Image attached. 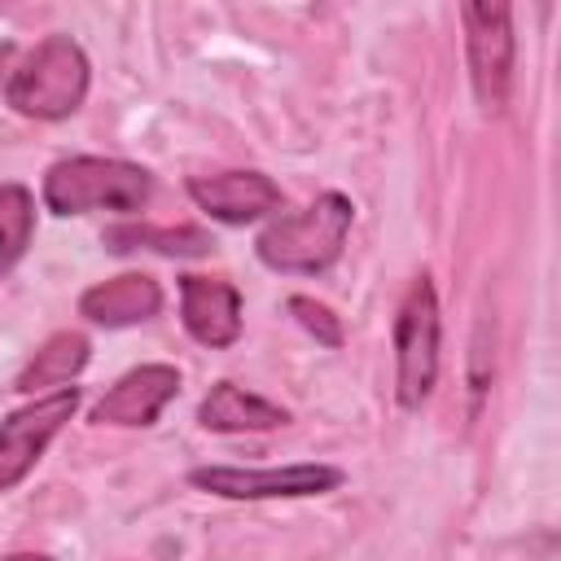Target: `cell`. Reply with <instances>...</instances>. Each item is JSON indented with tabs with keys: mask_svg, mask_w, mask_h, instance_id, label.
<instances>
[{
	"mask_svg": "<svg viewBox=\"0 0 561 561\" xmlns=\"http://www.w3.org/2000/svg\"><path fill=\"white\" fill-rule=\"evenodd\" d=\"M351 219H355V206L346 193H320L316 202H307L302 210H289V215H276L259 241H254V254L272 267V272H285V276H316L324 267L337 263L342 254V241L351 232Z\"/></svg>",
	"mask_w": 561,
	"mask_h": 561,
	"instance_id": "obj_1",
	"label": "cell"
},
{
	"mask_svg": "<svg viewBox=\"0 0 561 561\" xmlns=\"http://www.w3.org/2000/svg\"><path fill=\"white\" fill-rule=\"evenodd\" d=\"M153 193V175L123 158H61L44 175V206L53 215H92V210H140Z\"/></svg>",
	"mask_w": 561,
	"mask_h": 561,
	"instance_id": "obj_2",
	"label": "cell"
},
{
	"mask_svg": "<svg viewBox=\"0 0 561 561\" xmlns=\"http://www.w3.org/2000/svg\"><path fill=\"white\" fill-rule=\"evenodd\" d=\"M88 96V53L79 48V39L70 35H48L39 39L22 66L9 70L4 83V101L26 114V118H70Z\"/></svg>",
	"mask_w": 561,
	"mask_h": 561,
	"instance_id": "obj_3",
	"label": "cell"
},
{
	"mask_svg": "<svg viewBox=\"0 0 561 561\" xmlns=\"http://www.w3.org/2000/svg\"><path fill=\"white\" fill-rule=\"evenodd\" d=\"M438 294L421 272L394 316V399L399 408H421L438 381Z\"/></svg>",
	"mask_w": 561,
	"mask_h": 561,
	"instance_id": "obj_4",
	"label": "cell"
},
{
	"mask_svg": "<svg viewBox=\"0 0 561 561\" xmlns=\"http://www.w3.org/2000/svg\"><path fill=\"white\" fill-rule=\"evenodd\" d=\"M465 22V61L473 96L486 114L508 105L513 88V9L508 4H460Z\"/></svg>",
	"mask_w": 561,
	"mask_h": 561,
	"instance_id": "obj_5",
	"label": "cell"
},
{
	"mask_svg": "<svg viewBox=\"0 0 561 561\" xmlns=\"http://www.w3.org/2000/svg\"><path fill=\"white\" fill-rule=\"evenodd\" d=\"M188 482L197 491L224 495V500H298V495H324L342 482V469L333 465H276V469H241V465H206L193 469Z\"/></svg>",
	"mask_w": 561,
	"mask_h": 561,
	"instance_id": "obj_6",
	"label": "cell"
},
{
	"mask_svg": "<svg viewBox=\"0 0 561 561\" xmlns=\"http://www.w3.org/2000/svg\"><path fill=\"white\" fill-rule=\"evenodd\" d=\"M75 408H79V386H61L0 421V491L18 486L35 469V460L75 416Z\"/></svg>",
	"mask_w": 561,
	"mask_h": 561,
	"instance_id": "obj_7",
	"label": "cell"
},
{
	"mask_svg": "<svg viewBox=\"0 0 561 561\" xmlns=\"http://www.w3.org/2000/svg\"><path fill=\"white\" fill-rule=\"evenodd\" d=\"M180 320L193 342L224 351L241 337V294L219 276H180Z\"/></svg>",
	"mask_w": 561,
	"mask_h": 561,
	"instance_id": "obj_8",
	"label": "cell"
},
{
	"mask_svg": "<svg viewBox=\"0 0 561 561\" xmlns=\"http://www.w3.org/2000/svg\"><path fill=\"white\" fill-rule=\"evenodd\" d=\"M188 197L219 224H254L280 206V184L263 171H219V175H193Z\"/></svg>",
	"mask_w": 561,
	"mask_h": 561,
	"instance_id": "obj_9",
	"label": "cell"
},
{
	"mask_svg": "<svg viewBox=\"0 0 561 561\" xmlns=\"http://www.w3.org/2000/svg\"><path fill=\"white\" fill-rule=\"evenodd\" d=\"M180 394V373L171 364H140L123 373L92 408L96 425H153L158 412Z\"/></svg>",
	"mask_w": 561,
	"mask_h": 561,
	"instance_id": "obj_10",
	"label": "cell"
},
{
	"mask_svg": "<svg viewBox=\"0 0 561 561\" xmlns=\"http://www.w3.org/2000/svg\"><path fill=\"white\" fill-rule=\"evenodd\" d=\"M158 311H162V289L145 272H123L79 294V316H88L101 329H127V324L153 320Z\"/></svg>",
	"mask_w": 561,
	"mask_h": 561,
	"instance_id": "obj_11",
	"label": "cell"
},
{
	"mask_svg": "<svg viewBox=\"0 0 561 561\" xmlns=\"http://www.w3.org/2000/svg\"><path fill=\"white\" fill-rule=\"evenodd\" d=\"M197 421L215 434H245V430H276L289 421V412L254 390H241L237 381H215L210 394L197 403Z\"/></svg>",
	"mask_w": 561,
	"mask_h": 561,
	"instance_id": "obj_12",
	"label": "cell"
},
{
	"mask_svg": "<svg viewBox=\"0 0 561 561\" xmlns=\"http://www.w3.org/2000/svg\"><path fill=\"white\" fill-rule=\"evenodd\" d=\"M88 355H92V346H88V337L83 333H75V329H66V333H53L31 359H26V368L18 373V381H13V390H22V394H35V390H44V386H70L83 368H88Z\"/></svg>",
	"mask_w": 561,
	"mask_h": 561,
	"instance_id": "obj_13",
	"label": "cell"
},
{
	"mask_svg": "<svg viewBox=\"0 0 561 561\" xmlns=\"http://www.w3.org/2000/svg\"><path fill=\"white\" fill-rule=\"evenodd\" d=\"M105 245L114 254L153 250V254H167V259H193V254L215 250L210 232H202V228H153V224H118V228L105 232Z\"/></svg>",
	"mask_w": 561,
	"mask_h": 561,
	"instance_id": "obj_14",
	"label": "cell"
},
{
	"mask_svg": "<svg viewBox=\"0 0 561 561\" xmlns=\"http://www.w3.org/2000/svg\"><path fill=\"white\" fill-rule=\"evenodd\" d=\"M35 237V197L22 184H0V276L26 254Z\"/></svg>",
	"mask_w": 561,
	"mask_h": 561,
	"instance_id": "obj_15",
	"label": "cell"
},
{
	"mask_svg": "<svg viewBox=\"0 0 561 561\" xmlns=\"http://www.w3.org/2000/svg\"><path fill=\"white\" fill-rule=\"evenodd\" d=\"M289 316H294L320 346H329V351L342 346V320H337L324 302H316V298H307V294H294V298H289Z\"/></svg>",
	"mask_w": 561,
	"mask_h": 561,
	"instance_id": "obj_16",
	"label": "cell"
},
{
	"mask_svg": "<svg viewBox=\"0 0 561 561\" xmlns=\"http://www.w3.org/2000/svg\"><path fill=\"white\" fill-rule=\"evenodd\" d=\"M9 61H13V44L0 39V79H4V70H9Z\"/></svg>",
	"mask_w": 561,
	"mask_h": 561,
	"instance_id": "obj_17",
	"label": "cell"
},
{
	"mask_svg": "<svg viewBox=\"0 0 561 561\" xmlns=\"http://www.w3.org/2000/svg\"><path fill=\"white\" fill-rule=\"evenodd\" d=\"M4 561H53V557H44V552H13V557H4Z\"/></svg>",
	"mask_w": 561,
	"mask_h": 561,
	"instance_id": "obj_18",
	"label": "cell"
}]
</instances>
